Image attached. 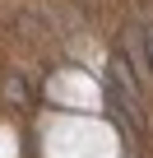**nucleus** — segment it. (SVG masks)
<instances>
[{"instance_id": "1", "label": "nucleus", "mask_w": 153, "mask_h": 158, "mask_svg": "<svg viewBox=\"0 0 153 158\" xmlns=\"http://www.w3.org/2000/svg\"><path fill=\"white\" fill-rule=\"evenodd\" d=\"M121 65H125L130 84H135L139 93H144V89H153V65H148L144 33H139V28H125V33H121Z\"/></svg>"}, {"instance_id": "2", "label": "nucleus", "mask_w": 153, "mask_h": 158, "mask_svg": "<svg viewBox=\"0 0 153 158\" xmlns=\"http://www.w3.org/2000/svg\"><path fill=\"white\" fill-rule=\"evenodd\" d=\"M144 51H148V65H153V19H148V28H144Z\"/></svg>"}]
</instances>
